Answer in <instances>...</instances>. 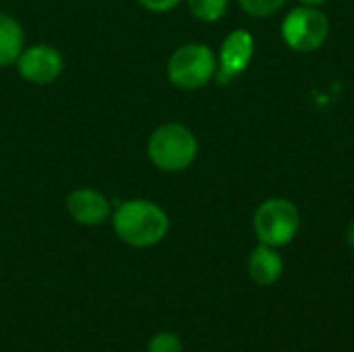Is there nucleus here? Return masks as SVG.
<instances>
[{
	"label": "nucleus",
	"instance_id": "f8f14e48",
	"mask_svg": "<svg viewBox=\"0 0 354 352\" xmlns=\"http://www.w3.org/2000/svg\"><path fill=\"white\" fill-rule=\"evenodd\" d=\"M236 2L249 17L268 19V17L276 15L278 10H282L288 0H236Z\"/></svg>",
	"mask_w": 354,
	"mask_h": 352
},
{
	"label": "nucleus",
	"instance_id": "1a4fd4ad",
	"mask_svg": "<svg viewBox=\"0 0 354 352\" xmlns=\"http://www.w3.org/2000/svg\"><path fill=\"white\" fill-rule=\"evenodd\" d=\"M247 274L251 282H255L257 286H272L284 274V259L278 253V249L259 243L249 255Z\"/></svg>",
	"mask_w": 354,
	"mask_h": 352
},
{
	"label": "nucleus",
	"instance_id": "4468645a",
	"mask_svg": "<svg viewBox=\"0 0 354 352\" xmlns=\"http://www.w3.org/2000/svg\"><path fill=\"white\" fill-rule=\"evenodd\" d=\"M137 2L149 12H168L185 0H137Z\"/></svg>",
	"mask_w": 354,
	"mask_h": 352
},
{
	"label": "nucleus",
	"instance_id": "0eeeda50",
	"mask_svg": "<svg viewBox=\"0 0 354 352\" xmlns=\"http://www.w3.org/2000/svg\"><path fill=\"white\" fill-rule=\"evenodd\" d=\"M255 54V37L249 29H232L218 54V71H216V81L226 85L232 79H236L241 73L247 71Z\"/></svg>",
	"mask_w": 354,
	"mask_h": 352
},
{
	"label": "nucleus",
	"instance_id": "2eb2a0df",
	"mask_svg": "<svg viewBox=\"0 0 354 352\" xmlns=\"http://www.w3.org/2000/svg\"><path fill=\"white\" fill-rule=\"evenodd\" d=\"M344 239H346V245H348V247H351V249L354 251V222H351V224H348Z\"/></svg>",
	"mask_w": 354,
	"mask_h": 352
},
{
	"label": "nucleus",
	"instance_id": "f257e3e1",
	"mask_svg": "<svg viewBox=\"0 0 354 352\" xmlns=\"http://www.w3.org/2000/svg\"><path fill=\"white\" fill-rule=\"evenodd\" d=\"M110 222L114 234L133 249L156 247L170 230L166 210L149 199H129L118 203L116 210H112Z\"/></svg>",
	"mask_w": 354,
	"mask_h": 352
},
{
	"label": "nucleus",
	"instance_id": "20e7f679",
	"mask_svg": "<svg viewBox=\"0 0 354 352\" xmlns=\"http://www.w3.org/2000/svg\"><path fill=\"white\" fill-rule=\"evenodd\" d=\"M299 230V207L286 197H270L253 214V232L261 245L274 249L286 247L297 239Z\"/></svg>",
	"mask_w": 354,
	"mask_h": 352
},
{
	"label": "nucleus",
	"instance_id": "423d86ee",
	"mask_svg": "<svg viewBox=\"0 0 354 352\" xmlns=\"http://www.w3.org/2000/svg\"><path fill=\"white\" fill-rule=\"evenodd\" d=\"M15 64L21 79L31 85H50L64 71V58L60 50L50 44H33L23 48Z\"/></svg>",
	"mask_w": 354,
	"mask_h": 352
},
{
	"label": "nucleus",
	"instance_id": "9d476101",
	"mask_svg": "<svg viewBox=\"0 0 354 352\" xmlns=\"http://www.w3.org/2000/svg\"><path fill=\"white\" fill-rule=\"evenodd\" d=\"M23 48H25V31L21 23L8 12L0 10V66L15 64Z\"/></svg>",
	"mask_w": 354,
	"mask_h": 352
},
{
	"label": "nucleus",
	"instance_id": "9b49d317",
	"mask_svg": "<svg viewBox=\"0 0 354 352\" xmlns=\"http://www.w3.org/2000/svg\"><path fill=\"white\" fill-rule=\"evenodd\" d=\"M191 15L201 21V23H216L220 21L226 10H228V4L230 0H185Z\"/></svg>",
	"mask_w": 354,
	"mask_h": 352
},
{
	"label": "nucleus",
	"instance_id": "7ed1b4c3",
	"mask_svg": "<svg viewBox=\"0 0 354 352\" xmlns=\"http://www.w3.org/2000/svg\"><path fill=\"white\" fill-rule=\"evenodd\" d=\"M216 71H218L216 52L207 44H199V41L178 46L166 62L168 81L183 91L203 89L209 81L216 79Z\"/></svg>",
	"mask_w": 354,
	"mask_h": 352
},
{
	"label": "nucleus",
	"instance_id": "f03ea898",
	"mask_svg": "<svg viewBox=\"0 0 354 352\" xmlns=\"http://www.w3.org/2000/svg\"><path fill=\"white\" fill-rule=\"evenodd\" d=\"M199 154L195 133L183 122H164L147 139V158L162 172H183L193 166Z\"/></svg>",
	"mask_w": 354,
	"mask_h": 352
},
{
	"label": "nucleus",
	"instance_id": "ddd939ff",
	"mask_svg": "<svg viewBox=\"0 0 354 352\" xmlns=\"http://www.w3.org/2000/svg\"><path fill=\"white\" fill-rule=\"evenodd\" d=\"M147 352H183V340L172 332H160L149 338Z\"/></svg>",
	"mask_w": 354,
	"mask_h": 352
},
{
	"label": "nucleus",
	"instance_id": "39448f33",
	"mask_svg": "<svg viewBox=\"0 0 354 352\" xmlns=\"http://www.w3.org/2000/svg\"><path fill=\"white\" fill-rule=\"evenodd\" d=\"M280 33L292 52L309 54L319 50L330 37V19L322 8L295 6L282 19Z\"/></svg>",
	"mask_w": 354,
	"mask_h": 352
},
{
	"label": "nucleus",
	"instance_id": "6e6552de",
	"mask_svg": "<svg viewBox=\"0 0 354 352\" xmlns=\"http://www.w3.org/2000/svg\"><path fill=\"white\" fill-rule=\"evenodd\" d=\"M66 212L81 226H100V224L110 220L112 203L97 189L79 187V189L68 193V197H66Z\"/></svg>",
	"mask_w": 354,
	"mask_h": 352
},
{
	"label": "nucleus",
	"instance_id": "dca6fc26",
	"mask_svg": "<svg viewBox=\"0 0 354 352\" xmlns=\"http://www.w3.org/2000/svg\"><path fill=\"white\" fill-rule=\"evenodd\" d=\"M301 6H313V8H322L328 0H297Z\"/></svg>",
	"mask_w": 354,
	"mask_h": 352
}]
</instances>
